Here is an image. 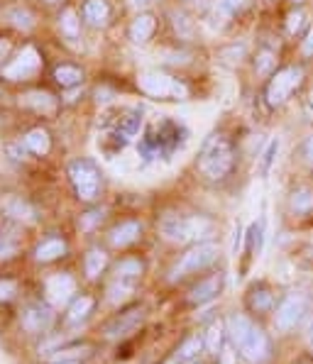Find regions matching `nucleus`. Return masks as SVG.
Returning <instances> with one entry per match:
<instances>
[{
  "label": "nucleus",
  "mask_w": 313,
  "mask_h": 364,
  "mask_svg": "<svg viewBox=\"0 0 313 364\" xmlns=\"http://www.w3.org/2000/svg\"><path fill=\"white\" fill-rule=\"evenodd\" d=\"M69 178H71V186H74V191H76V198L83 200V203H93V200L100 196L103 181H100V171L93 161L74 159L69 164Z\"/></svg>",
  "instance_id": "6"
},
{
  "label": "nucleus",
  "mask_w": 313,
  "mask_h": 364,
  "mask_svg": "<svg viewBox=\"0 0 313 364\" xmlns=\"http://www.w3.org/2000/svg\"><path fill=\"white\" fill-rule=\"evenodd\" d=\"M301 81H304V71H301L299 66H287V69L272 74L270 83H267V88H265L267 103H270L272 108L284 105L289 98H292V93L296 88L301 86Z\"/></svg>",
  "instance_id": "9"
},
{
  "label": "nucleus",
  "mask_w": 313,
  "mask_h": 364,
  "mask_svg": "<svg viewBox=\"0 0 313 364\" xmlns=\"http://www.w3.org/2000/svg\"><path fill=\"white\" fill-rule=\"evenodd\" d=\"M245 306L253 313H270L274 308V294L267 284H255L253 289L248 291V299H245Z\"/></svg>",
  "instance_id": "17"
},
{
  "label": "nucleus",
  "mask_w": 313,
  "mask_h": 364,
  "mask_svg": "<svg viewBox=\"0 0 313 364\" xmlns=\"http://www.w3.org/2000/svg\"><path fill=\"white\" fill-rule=\"evenodd\" d=\"M223 287H226V274L216 272V274H211V277L201 279L198 284H193L191 291H189V296H186V301L191 306H206L221 296Z\"/></svg>",
  "instance_id": "13"
},
{
  "label": "nucleus",
  "mask_w": 313,
  "mask_h": 364,
  "mask_svg": "<svg viewBox=\"0 0 313 364\" xmlns=\"http://www.w3.org/2000/svg\"><path fill=\"white\" fill-rule=\"evenodd\" d=\"M306 313V301L301 294H289L287 299L279 304L277 313H274V326L282 333H289L296 323L301 321V316Z\"/></svg>",
  "instance_id": "11"
},
{
  "label": "nucleus",
  "mask_w": 313,
  "mask_h": 364,
  "mask_svg": "<svg viewBox=\"0 0 313 364\" xmlns=\"http://www.w3.org/2000/svg\"><path fill=\"white\" fill-rule=\"evenodd\" d=\"M206 232H211V220L201 215H166L161 220V235L169 242H191V240H198Z\"/></svg>",
  "instance_id": "7"
},
{
  "label": "nucleus",
  "mask_w": 313,
  "mask_h": 364,
  "mask_svg": "<svg viewBox=\"0 0 313 364\" xmlns=\"http://www.w3.org/2000/svg\"><path fill=\"white\" fill-rule=\"evenodd\" d=\"M274 69V54L272 52H260L257 54V59H255V71L260 76H265V74H270V71Z\"/></svg>",
  "instance_id": "41"
},
{
  "label": "nucleus",
  "mask_w": 313,
  "mask_h": 364,
  "mask_svg": "<svg viewBox=\"0 0 313 364\" xmlns=\"http://www.w3.org/2000/svg\"><path fill=\"white\" fill-rule=\"evenodd\" d=\"M226 333L230 335L233 345L238 347L240 357L248 364H262L270 357L272 345L270 338L262 328H257L248 316L243 313H233L226 323Z\"/></svg>",
  "instance_id": "1"
},
{
  "label": "nucleus",
  "mask_w": 313,
  "mask_h": 364,
  "mask_svg": "<svg viewBox=\"0 0 313 364\" xmlns=\"http://www.w3.org/2000/svg\"><path fill=\"white\" fill-rule=\"evenodd\" d=\"M59 25H61V32L69 39H76L78 32H81V20H78L76 10H71V8H66L64 13H61Z\"/></svg>",
  "instance_id": "34"
},
{
  "label": "nucleus",
  "mask_w": 313,
  "mask_h": 364,
  "mask_svg": "<svg viewBox=\"0 0 313 364\" xmlns=\"http://www.w3.org/2000/svg\"><path fill=\"white\" fill-rule=\"evenodd\" d=\"M304 161L313 169V132L306 137V142H304Z\"/></svg>",
  "instance_id": "46"
},
{
  "label": "nucleus",
  "mask_w": 313,
  "mask_h": 364,
  "mask_svg": "<svg viewBox=\"0 0 313 364\" xmlns=\"http://www.w3.org/2000/svg\"><path fill=\"white\" fill-rule=\"evenodd\" d=\"M277 152H279V139H272V142L267 144L265 152H262L260 161H257V171H260V176H270L274 159H277Z\"/></svg>",
  "instance_id": "35"
},
{
  "label": "nucleus",
  "mask_w": 313,
  "mask_h": 364,
  "mask_svg": "<svg viewBox=\"0 0 313 364\" xmlns=\"http://www.w3.org/2000/svg\"><path fill=\"white\" fill-rule=\"evenodd\" d=\"M39 66H42V57H39V52L32 44H27L18 54V59H13L3 69V78H8V81H25V78L37 74Z\"/></svg>",
  "instance_id": "10"
},
{
  "label": "nucleus",
  "mask_w": 313,
  "mask_h": 364,
  "mask_svg": "<svg viewBox=\"0 0 313 364\" xmlns=\"http://www.w3.org/2000/svg\"><path fill=\"white\" fill-rule=\"evenodd\" d=\"M22 103H25L27 108L37 110V113H54V108H57V98H54L52 93H47V91L27 93V96L22 98Z\"/></svg>",
  "instance_id": "25"
},
{
  "label": "nucleus",
  "mask_w": 313,
  "mask_h": 364,
  "mask_svg": "<svg viewBox=\"0 0 313 364\" xmlns=\"http://www.w3.org/2000/svg\"><path fill=\"white\" fill-rule=\"evenodd\" d=\"M8 54H10V42L8 39H0V61L8 57Z\"/></svg>",
  "instance_id": "49"
},
{
  "label": "nucleus",
  "mask_w": 313,
  "mask_h": 364,
  "mask_svg": "<svg viewBox=\"0 0 313 364\" xmlns=\"http://www.w3.org/2000/svg\"><path fill=\"white\" fill-rule=\"evenodd\" d=\"M44 294H47V304L49 306H61L76 294V282L71 274L57 272L44 282Z\"/></svg>",
  "instance_id": "14"
},
{
  "label": "nucleus",
  "mask_w": 313,
  "mask_h": 364,
  "mask_svg": "<svg viewBox=\"0 0 313 364\" xmlns=\"http://www.w3.org/2000/svg\"><path fill=\"white\" fill-rule=\"evenodd\" d=\"M147 3H152V0H132V5H147Z\"/></svg>",
  "instance_id": "51"
},
{
  "label": "nucleus",
  "mask_w": 313,
  "mask_h": 364,
  "mask_svg": "<svg viewBox=\"0 0 313 364\" xmlns=\"http://www.w3.org/2000/svg\"><path fill=\"white\" fill-rule=\"evenodd\" d=\"M47 3H59V0H47Z\"/></svg>",
  "instance_id": "55"
},
{
  "label": "nucleus",
  "mask_w": 313,
  "mask_h": 364,
  "mask_svg": "<svg viewBox=\"0 0 313 364\" xmlns=\"http://www.w3.org/2000/svg\"><path fill=\"white\" fill-rule=\"evenodd\" d=\"M142 235V223L137 220H125L120 223V225H115L113 230H110V245L117 250L127 247V245H132L135 240Z\"/></svg>",
  "instance_id": "19"
},
{
  "label": "nucleus",
  "mask_w": 313,
  "mask_h": 364,
  "mask_svg": "<svg viewBox=\"0 0 313 364\" xmlns=\"http://www.w3.org/2000/svg\"><path fill=\"white\" fill-rule=\"evenodd\" d=\"M135 294V284L132 282H122V279H113V284L108 287V301L110 304H125L130 296Z\"/></svg>",
  "instance_id": "31"
},
{
  "label": "nucleus",
  "mask_w": 313,
  "mask_h": 364,
  "mask_svg": "<svg viewBox=\"0 0 313 364\" xmlns=\"http://www.w3.org/2000/svg\"><path fill=\"white\" fill-rule=\"evenodd\" d=\"M216 357H218L216 364H238V355L233 352V347H223Z\"/></svg>",
  "instance_id": "44"
},
{
  "label": "nucleus",
  "mask_w": 313,
  "mask_h": 364,
  "mask_svg": "<svg viewBox=\"0 0 313 364\" xmlns=\"http://www.w3.org/2000/svg\"><path fill=\"white\" fill-rule=\"evenodd\" d=\"M230 20H233V13L226 8V5H221V3H216L213 5V10H211V15H208V27L213 32H221V30H226L228 25H230Z\"/></svg>",
  "instance_id": "32"
},
{
  "label": "nucleus",
  "mask_w": 313,
  "mask_h": 364,
  "mask_svg": "<svg viewBox=\"0 0 313 364\" xmlns=\"http://www.w3.org/2000/svg\"><path fill=\"white\" fill-rule=\"evenodd\" d=\"M18 252V237L13 232H0V259H10Z\"/></svg>",
  "instance_id": "39"
},
{
  "label": "nucleus",
  "mask_w": 313,
  "mask_h": 364,
  "mask_svg": "<svg viewBox=\"0 0 313 364\" xmlns=\"http://www.w3.org/2000/svg\"><path fill=\"white\" fill-rule=\"evenodd\" d=\"M218 255H221V250H218L216 242L193 245V247L189 250L186 255L179 257L176 264L169 269V282L176 284V282H181V279H186L189 274H198L201 269L213 264V262L218 259Z\"/></svg>",
  "instance_id": "5"
},
{
  "label": "nucleus",
  "mask_w": 313,
  "mask_h": 364,
  "mask_svg": "<svg viewBox=\"0 0 313 364\" xmlns=\"http://www.w3.org/2000/svg\"><path fill=\"white\" fill-rule=\"evenodd\" d=\"M142 321H144V311H142V308H130V311L117 313L113 321L105 323V326H103V335H105V338H110V340L125 338V335L135 333V330L142 326Z\"/></svg>",
  "instance_id": "12"
},
{
  "label": "nucleus",
  "mask_w": 313,
  "mask_h": 364,
  "mask_svg": "<svg viewBox=\"0 0 313 364\" xmlns=\"http://www.w3.org/2000/svg\"><path fill=\"white\" fill-rule=\"evenodd\" d=\"M25 149L37 156H44L52 149V139H49V132L42 130V127H35L25 134Z\"/></svg>",
  "instance_id": "22"
},
{
  "label": "nucleus",
  "mask_w": 313,
  "mask_h": 364,
  "mask_svg": "<svg viewBox=\"0 0 313 364\" xmlns=\"http://www.w3.org/2000/svg\"><path fill=\"white\" fill-rule=\"evenodd\" d=\"M8 213L13 218H18V220H27V223L35 220V210H32L30 205H27L25 200H20V198L10 200V203H8Z\"/></svg>",
  "instance_id": "38"
},
{
  "label": "nucleus",
  "mask_w": 313,
  "mask_h": 364,
  "mask_svg": "<svg viewBox=\"0 0 313 364\" xmlns=\"http://www.w3.org/2000/svg\"><path fill=\"white\" fill-rule=\"evenodd\" d=\"M105 267H108V255H105L103 250L93 247L86 252V259H83V272H86V277L91 279H98L100 274L105 272Z\"/></svg>",
  "instance_id": "24"
},
{
  "label": "nucleus",
  "mask_w": 313,
  "mask_h": 364,
  "mask_svg": "<svg viewBox=\"0 0 313 364\" xmlns=\"http://www.w3.org/2000/svg\"><path fill=\"white\" fill-rule=\"evenodd\" d=\"M171 25H174L176 35L181 37V39H191L193 32H196L193 20L189 18V15L184 13V10H174V13H171Z\"/></svg>",
  "instance_id": "33"
},
{
  "label": "nucleus",
  "mask_w": 313,
  "mask_h": 364,
  "mask_svg": "<svg viewBox=\"0 0 313 364\" xmlns=\"http://www.w3.org/2000/svg\"><path fill=\"white\" fill-rule=\"evenodd\" d=\"M8 18H10V22H13L18 30H32L35 27V18H32V13L30 10H22V8H15V10H10L8 13Z\"/></svg>",
  "instance_id": "37"
},
{
  "label": "nucleus",
  "mask_w": 313,
  "mask_h": 364,
  "mask_svg": "<svg viewBox=\"0 0 313 364\" xmlns=\"http://www.w3.org/2000/svg\"><path fill=\"white\" fill-rule=\"evenodd\" d=\"M203 347H206L203 340H201L198 335H191V338H186L181 345H179L176 360L179 362H196V360H198L201 352H203Z\"/></svg>",
  "instance_id": "28"
},
{
  "label": "nucleus",
  "mask_w": 313,
  "mask_h": 364,
  "mask_svg": "<svg viewBox=\"0 0 313 364\" xmlns=\"http://www.w3.org/2000/svg\"><path fill=\"white\" fill-rule=\"evenodd\" d=\"M240 242H243V228H238V230H235V240H233V255L235 257H238Z\"/></svg>",
  "instance_id": "48"
},
{
  "label": "nucleus",
  "mask_w": 313,
  "mask_h": 364,
  "mask_svg": "<svg viewBox=\"0 0 313 364\" xmlns=\"http://www.w3.org/2000/svg\"><path fill=\"white\" fill-rule=\"evenodd\" d=\"M139 127H142V110L137 108H125L117 110L115 115H105L98 134L103 152L115 154L117 149H125L139 134Z\"/></svg>",
  "instance_id": "2"
},
{
  "label": "nucleus",
  "mask_w": 313,
  "mask_h": 364,
  "mask_svg": "<svg viewBox=\"0 0 313 364\" xmlns=\"http://www.w3.org/2000/svg\"><path fill=\"white\" fill-rule=\"evenodd\" d=\"M144 274V264L135 257H125V259H120L115 264V274L113 279H122V282H132L137 284V279Z\"/></svg>",
  "instance_id": "23"
},
{
  "label": "nucleus",
  "mask_w": 313,
  "mask_h": 364,
  "mask_svg": "<svg viewBox=\"0 0 313 364\" xmlns=\"http://www.w3.org/2000/svg\"><path fill=\"white\" fill-rule=\"evenodd\" d=\"M57 364H78V362H57Z\"/></svg>",
  "instance_id": "54"
},
{
  "label": "nucleus",
  "mask_w": 313,
  "mask_h": 364,
  "mask_svg": "<svg viewBox=\"0 0 313 364\" xmlns=\"http://www.w3.org/2000/svg\"><path fill=\"white\" fill-rule=\"evenodd\" d=\"M223 333H226V330H223V326L221 323H213V326L208 328V333H206V350L211 352V355H218V352L223 350Z\"/></svg>",
  "instance_id": "36"
},
{
  "label": "nucleus",
  "mask_w": 313,
  "mask_h": 364,
  "mask_svg": "<svg viewBox=\"0 0 313 364\" xmlns=\"http://www.w3.org/2000/svg\"><path fill=\"white\" fill-rule=\"evenodd\" d=\"M154 30H156L154 15L139 13L137 18L130 22V27H127V37H130V42H132V44H147L149 39H152Z\"/></svg>",
  "instance_id": "16"
},
{
  "label": "nucleus",
  "mask_w": 313,
  "mask_h": 364,
  "mask_svg": "<svg viewBox=\"0 0 313 364\" xmlns=\"http://www.w3.org/2000/svg\"><path fill=\"white\" fill-rule=\"evenodd\" d=\"M221 57H223V59H226V57H233L230 64H240V61H243V57H245V47H243V44H240V47H238V44H233L230 49H223Z\"/></svg>",
  "instance_id": "43"
},
{
  "label": "nucleus",
  "mask_w": 313,
  "mask_h": 364,
  "mask_svg": "<svg viewBox=\"0 0 313 364\" xmlns=\"http://www.w3.org/2000/svg\"><path fill=\"white\" fill-rule=\"evenodd\" d=\"M93 299L91 296H76L74 301L69 304V308H66V316H64V323L69 328H76L81 326V323L88 321V316L93 313Z\"/></svg>",
  "instance_id": "18"
},
{
  "label": "nucleus",
  "mask_w": 313,
  "mask_h": 364,
  "mask_svg": "<svg viewBox=\"0 0 313 364\" xmlns=\"http://www.w3.org/2000/svg\"><path fill=\"white\" fill-rule=\"evenodd\" d=\"M137 86L142 93H147L149 98H171V100H184L189 96V88L184 86L179 78L164 74L159 69H147L137 76Z\"/></svg>",
  "instance_id": "4"
},
{
  "label": "nucleus",
  "mask_w": 313,
  "mask_h": 364,
  "mask_svg": "<svg viewBox=\"0 0 313 364\" xmlns=\"http://www.w3.org/2000/svg\"><path fill=\"white\" fill-rule=\"evenodd\" d=\"M311 105H313V93H311Z\"/></svg>",
  "instance_id": "56"
},
{
  "label": "nucleus",
  "mask_w": 313,
  "mask_h": 364,
  "mask_svg": "<svg viewBox=\"0 0 313 364\" xmlns=\"http://www.w3.org/2000/svg\"><path fill=\"white\" fill-rule=\"evenodd\" d=\"M54 81L59 83L61 88H74L78 83L83 81V74L78 66H71V64H61L54 69Z\"/></svg>",
  "instance_id": "29"
},
{
  "label": "nucleus",
  "mask_w": 313,
  "mask_h": 364,
  "mask_svg": "<svg viewBox=\"0 0 313 364\" xmlns=\"http://www.w3.org/2000/svg\"><path fill=\"white\" fill-rule=\"evenodd\" d=\"M181 139H184L181 125H176L174 120H161L159 125L142 139L139 149H142V154L147 156V159H152V156H159V154H171L179 144H181Z\"/></svg>",
  "instance_id": "8"
},
{
  "label": "nucleus",
  "mask_w": 313,
  "mask_h": 364,
  "mask_svg": "<svg viewBox=\"0 0 313 364\" xmlns=\"http://www.w3.org/2000/svg\"><path fill=\"white\" fill-rule=\"evenodd\" d=\"M110 18V5L105 0H86L83 5V20L93 27H103Z\"/></svg>",
  "instance_id": "21"
},
{
  "label": "nucleus",
  "mask_w": 313,
  "mask_h": 364,
  "mask_svg": "<svg viewBox=\"0 0 313 364\" xmlns=\"http://www.w3.org/2000/svg\"><path fill=\"white\" fill-rule=\"evenodd\" d=\"M235 166V149L230 139L223 134H213L203 142L198 154V171L208 181H223Z\"/></svg>",
  "instance_id": "3"
},
{
  "label": "nucleus",
  "mask_w": 313,
  "mask_h": 364,
  "mask_svg": "<svg viewBox=\"0 0 313 364\" xmlns=\"http://www.w3.org/2000/svg\"><path fill=\"white\" fill-rule=\"evenodd\" d=\"M304 22H306L304 10H292V13L287 15V32H289V35H296V32L304 27Z\"/></svg>",
  "instance_id": "42"
},
{
  "label": "nucleus",
  "mask_w": 313,
  "mask_h": 364,
  "mask_svg": "<svg viewBox=\"0 0 313 364\" xmlns=\"http://www.w3.org/2000/svg\"><path fill=\"white\" fill-rule=\"evenodd\" d=\"M20 323L30 335L47 333V330L52 328V323H54V313H52V308H49L47 304H30L25 311H22Z\"/></svg>",
  "instance_id": "15"
},
{
  "label": "nucleus",
  "mask_w": 313,
  "mask_h": 364,
  "mask_svg": "<svg viewBox=\"0 0 313 364\" xmlns=\"http://www.w3.org/2000/svg\"><path fill=\"white\" fill-rule=\"evenodd\" d=\"M91 355V347L83 345V347H61V350L54 352L52 357H49V362L57 364V362H78V360H86V357Z\"/></svg>",
  "instance_id": "30"
},
{
  "label": "nucleus",
  "mask_w": 313,
  "mask_h": 364,
  "mask_svg": "<svg viewBox=\"0 0 313 364\" xmlns=\"http://www.w3.org/2000/svg\"><path fill=\"white\" fill-rule=\"evenodd\" d=\"M164 364H179V360H166Z\"/></svg>",
  "instance_id": "53"
},
{
  "label": "nucleus",
  "mask_w": 313,
  "mask_h": 364,
  "mask_svg": "<svg viewBox=\"0 0 313 364\" xmlns=\"http://www.w3.org/2000/svg\"><path fill=\"white\" fill-rule=\"evenodd\" d=\"M294 364H313V357H299Z\"/></svg>",
  "instance_id": "50"
},
{
  "label": "nucleus",
  "mask_w": 313,
  "mask_h": 364,
  "mask_svg": "<svg viewBox=\"0 0 313 364\" xmlns=\"http://www.w3.org/2000/svg\"><path fill=\"white\" fill-rule=\"evenodd\" d=\"M301 54H304V57H313V27L306 32L304 42H301Z\"/></svg>",
  "instance_id": "45"
},
{
  "label": "nucleus",
  "mask_w": 313,
  "mask_h": 364,
  "mask_svg": "<svg viewBox=\"0 0 313 364\" xmlns=\"http://www.w3.org/2000/svg\"><path fill=\"white\" fill-rule=\"evenodd\" d=\"M289 210L294 215H309L313 213V191L311 188H296L289 198Z\"/></svg>",
  "instance_id": "27"
},
{
  "label": "nucleus",
  "mask_w": 313,
  "mask_h": 364,
  "mask_svg": "<svg viewBox=\"0 0 313 364\" xmlns=\"http://www.w3.org/2000/svg\"><path fill=\"white\" fill-rule=\"evenodd\" d=\"M218 3H221V5H226V8L230 10V13L235 15V13H238V10H243L245 0H218Z\"/></svg>",
  "instance_id": "47"
},
{
  "label": "nucleus",
  "mask_w": 313,
  "mask_h": 364,
  "mask_svg": "<svg viewBox=\"0 0 313 364\" xmlns=\"http://www.w3.org/2000/svg\"><path fill=\"white\" fill-rule=\"evenodd\" d=\"M66 240H61V237H47V240H42V242L37 245V250H35V259L37 262H42V264H49V262H57L61 259V257L66 255Z\"/></svg>",
  "instance_id": "20"
},
{
  "label": "nucleus",
  "mask_w": 313,
  "mask_h": 364,
  "mask_svg": "<svg viewBox=\"0 0 313 364\" xmlns=\"http://www.w3.org/2000/svg\"><path fill=\"white\" fill-rule=\"evenodd\" d=\"M309 343H311V347H313V326H311V333H309Z\"/></svg>",
  "instance_id": "52"
},
{
  "label": "nucleus",
  "mask_w": 313,
  "mask_h": 364,
  "mask_svg": "<svg viewBox=\"0 0 313 364\" xmlns=\"http://www.w3.org/2000/svg\"><path fill=\"white\" fill-rule=\"evenodd\" d=\"M245 242H248V245H245V252H248V257H260L262 245H265V218L250 225L248 235H245Z\"/></svg>",
  "instance_id": "26"
},
{
  "label": "nucleus",
  "mask_w": 313,
  "mask_h": 364,
  "mask_svg": "<svg viewBox=\"0 0 313 364\" xmlns=\"http://www.w3.org/2000/svg\"><path fill=\"white\" fill-rule=\"evenodd\" d=\"M18 296V282L8 277H0V304H8Z\"/></svg>",
  "instance_id": "40"
}]
</instances>
